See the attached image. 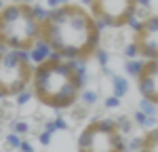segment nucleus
<instances>
[{
    "instance_id": "9",
    "label": "nucleus",
    "mask_w": 158,
    "mask_h": 152,
    "mask_svg": "<svg viewBox=\"0 0 158 152\" xmlns=\"http://www.w3.org/2000/svg\"><path fill=\"white\" fill-rule=\"evenodd\" d=\"M135 152H158V127L148 129L141 135V139H137V150Z\"/></svg>"
},
{
    "instance_id": "2",
    "label": "nucleus",
    "mask_w": 158,
    "mask_h": 152,
    "mask_svg": "<svg viewBox=\"0 0 158 152\" xmlns=\"http://www.w3.org/2000/svg\"><path fill=\"white\" fill-rule=\"evenodd\" d=\"M32 95L51 110H68L82 93V72L74 61L51 55L34 65Z\"/></svg>"
},
{
    "instance_id": "8",
    "label": "nucleus",
    "mask_w": 158,
    "mask_h": 152,
    "mask_svg": "<svg viewBox=\"0 0 158 152\" xmlns=\"http://www.w3.org/2000/svg\"><path fill=\"white\" fill-rule=\"evenodd\" d=\"M135 80H137V91L143 97V101L158 106V59L143 61L139 74L135 76Z\"/></svg>"
},
{
    "instance_id": "4",
    "label": "nucleus",
    "mask_w": 158,
    "mask_h": 152,
    "mask_svg": "<svg viewBox=\"0 0 158 152\" xmlns=\"http://www.w3.org/2000/svg\"><path fill=\"white\" fill-rule=\"evenodd\" d=\"M76 148L78 152H127V141L118 123L95 118L82 127Z\"/></svg>"
},
{
    "instance_id": "6",
    "label": "nucleus",
    "mask_w": 158,
    "mask_h": 152,
    "mask_svg": "<svg viewBox=\"0 0 158 152\" xmlns=\"http://www.w3.org/2000/svg\"><path fill=\"white\" fill-rule=\"evenodd\" d=\"M89 9L99 25L124 27L135 19L139 0H91Z\"/></svg>"
},
{
    "instance_id": "1",
    "label": "nucleus",
    "mask_w": 158,
    "mask_h": 152,
    "mask_svg": "<svg viewBox=\"0 0 158 152\" xmlns=\"http://www.w3.org/2000/svg\"><path fill=\"white\" fill-rule=\"evenodd\" d=\"M40 40L55 57L85 61L97 53L101 30L89 9L76 2H63L42 17Z\"/></svg>"
},
{
    "instance_id": "3",
    "label": "nucleus",
    "mask_w": 158,
    "mask_h": 152,
    "mask_svg": "<svg viewBox=\"0 0 158 152\" xmlns=\"http://www.w3.org/2000/svg\"><path fill=\"white\" fill-rule=\"evenodd\" d=\"M44 15L36 4L9 2L0 6V49L32 51L40 42Z\"/></svg>"
},
{
    "instance_id": "5",
    "label": "nucleus",
    "mask_w": 158,
    "mask_h": 152,
    "mask_svg": "<svg viewBox=\"0 0 158 152\" xmlns=\"http://www.w3.org/2000/svg\"><path fill=\"white\" fill-rule=\"evenodd\" d=\"M34 65L21 51L0 49V97H15L32 85Z\"/></svg>"
},
{
    "instance_id": "10",
    "label": "nucleus",
    "mask_w": 158,
    "mask_h": 152,
    "mask_svg": "<svg viewBox=\"0 0 158 152\" xmlns=\"http://www.w3.org/2000/svg\"><path fill=\"white\" fill-rule=\"evenodd\" d=\"M139 4H143V6H150V0H139Z\"/></svg>"
},
{
    "instance_id": "7",
    "label": "nucleus",
    "mask_w": 158,
    "mask_h": 152,
    "mask_svg": "<svg viewBox=\"0 0 158 152\" xmlns=\"http://www.w3.org/2000/svg\"><path fill=\"white\" fill-rule=\"evenodd\" d=\"M137 57L143 61L148 59H158V15H148L139 23H135L133 40Z\"/></svg>"
}]
</instances>
